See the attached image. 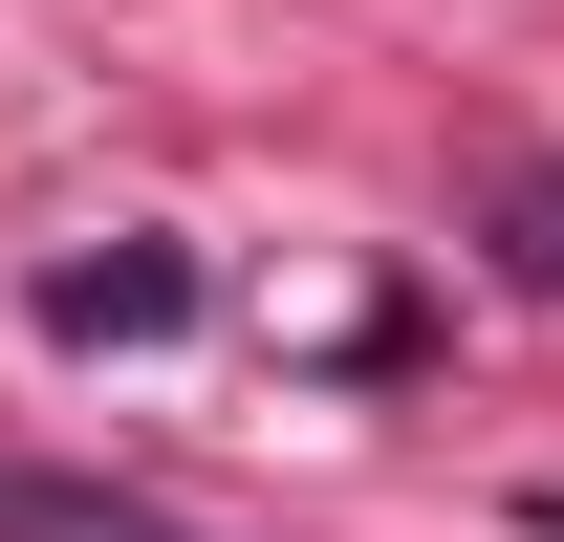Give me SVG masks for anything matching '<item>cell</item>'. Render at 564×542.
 <instances>
[{
	"mask_svg": "<svg viewBox=\"0 0 564 542\" xmlns=\"http://www.w3.org/2000/svg\"><path fill=\"white\" fill-rule=\"evenodd\" d=\"M174 326H196V261H174V239L44 261V347H174Z\"/></svg>",
	"mask_w": 564,
	"mask_h": 542,
	"instance_id": "cell-1",
	"label": "cell"
},
{
	"mask_svg": "<svg viewBox=\"0 0 564 542\" xmlns=\"http://www.w3.org/2000/svg\"><path fill=\"white\" fill-rule=\"evenodd\" d=\"M0 542H217V521L131 499V477H0Z\"/></svg>",
	"mask_w": 564,
	"mask_h": 542,
	"instance_id": "cell-2",
	"label": "cell"
},
{
	"mask_svg": "<svg viewBox=\"0 0 564 542\" xmlns=\"http://www.w3.org/2000/svg\"><path fill=\"white\" fill-rule=\"evenodd\" d=\"M499 282H543V304H564V174H499Z\"/></svg>",
	"mask_w": 564,
	"mask_h": 542,
	"instance_id": "cell-3",
	"label": "cell"
},
{
	"mask_svg": "<svg viewBox=\"0 0 564 542\" xmlns=\"http://www.w3.org/2000/svg\"><path fill=\"white\" fill-rule=\"evenodd\" d=\"M543 542H564V499H543Z\"/></svg>",
	"mask_w": 564,
	"mask_h": 542,
	"instance_id": "cell-4",
	"label": "cell"
}]
</instances>
